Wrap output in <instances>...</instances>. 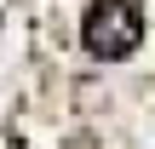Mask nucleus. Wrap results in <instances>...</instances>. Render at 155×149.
<instances>
[{"label": "nucleus", "instance_id": "obj_1", "mask_svg": "<svg viewBox=\"0 0 155 149\" xmlns=\"http://www.w3.org/2000/svg\"><path fill=\"white\" fill-rule=\"evenodd\" d=\"M138 34H144V17H138L132 0H104V11H92V23H86V46L92 52H109V57L132 52Z\"/></svg>", "mask_w": 155, "mask_h": 149}]
</instances>
